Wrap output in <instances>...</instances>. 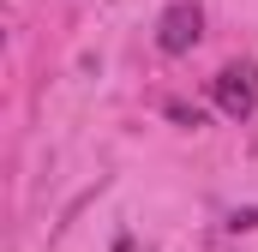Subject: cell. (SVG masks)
<instances>
[{
  "mask_svg": "<svg viewBox=\"0 0 258 252\" xmlns=\"http://www.w3.org/2000/svg\"><path fill=\"white\" fill-rule=\"evenodd\" d=\"M168 114H174V120H186V126H204V114H198V108H186V102H168Z\"/></svg>",
  "mask_w": 258,
  "mask_h": 252,
  "instance_id": "3957f363",
  "label": "cell"
},
{
  "mask_svg": "<svg viewBox=\"0 0 258 252\" xmlns=\"http://www.w3.org/2000/svg\"><path fill=\"white\" fill-rule=\"evenodd\" d=\"M198 36H204V12H198L192 0H174V6L156 18V48H162V54H186Z\"/></svg>",
  "mask_w": 258,
  "mask_h": 252,
  "instance_id": "7a4b0ae2",
  "label": "cell"
},
{
  "mask_svg": "<svg viewBox=\"0 0 258 252\" xmlns=\"http://www.w3.org/2000/svg\"><path fill=\"white\" fill-rule=\"evenodd\" d=\"M210 90H216V108H222L228 120H246V114L258 108V72L246 60H240V66H222Z\"/></svg>",
  "mask_w": 258,
  "mask_h": 252,
  "instance_id": "6da1fadb",
  "label": "cell"
}]
</instances>
